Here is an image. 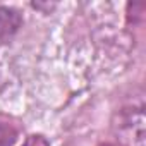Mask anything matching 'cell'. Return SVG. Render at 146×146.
<instances>
[{
	"mask_svg": "<svg viewBox=\"0 0 146 146\" xmlns=\"http://www.w3.org/2000/svg\"><path fill=\"white\" fill-rule=\"evenodd\" d=\"M23 146H50V143H48V139H46L45 136H41V134H33V136H29V137L24 141Z\"/></svg>",
	"mask_w": 146,
	"mask_h": 146,
	"instance_id": "3",
	"label": "cell"
},
{
	"mask_svg": "<svg viewBox=\"0 0 146 146\" xmlns=\"http://www.w3.org/2000/svg\"><path fill=\"white\" fill-rule=\"evenodd\" d=\"M23 24V16L12 7H0V40L12 36Z\"/></svg>",
	"mask_w": 146,
	"mask_h": 146,
	"instance_id": "1",
	"label": "cell"
},
{
	"mask_svg": "<svg viewBox=\"0 0 146 146\" xmlns=\"http://www.w3.org/2000/svg\"><path fill=\"white\" fill-rule=\"evenodd\" d=\"M21 131V124L14 117L0 113V146H12L17 141Z\"/></svg>",
	"mask_w": 146,
	"mask_h": 146,
	"instance_id": "2",
	"label": "cell"
}]
</instances>
